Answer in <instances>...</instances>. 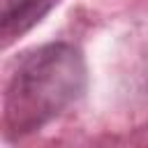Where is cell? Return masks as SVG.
<instances>
[{
  "label": "cell",
  "mask_w": 148,
  "mask_h": 148,
  "mask_svg": "<svg viewBox=\"0 0 148 148\" xmlns=\"http://www.w3.org/2000/svg\"><path fill=\"white\" fill-rule=\"evenodd\" d=\"M86 62L79 49L58 42L25 53L5 92V125L12 136L44 127L81 97Z\"/></svg>",
  "instance_id": "6da1fadb"
},
{
  "label": "cell",
  "mask_w": 148,
  "mask_h": 148,
  "mask_svg": "<svg viewBox=\"0 0 148 148\" xmlns=\"http://www.w3.org/2000/svg\"><path fill=\"white\" fill-rule=\"evenodd\" d=\"M56 0H2V35L12 39L14 35L32 28Z\"/></svg>",
  "instance_id": "7a4b0ae2"
}]
</instances>
